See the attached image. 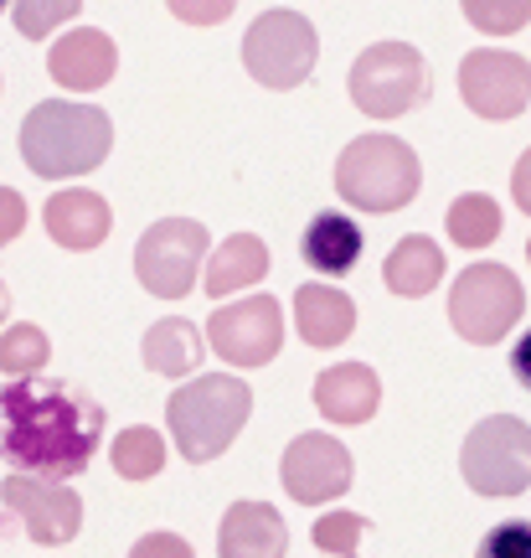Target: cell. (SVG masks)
Masks as SVG:
<instances>
[{
  "mask_svg": "<svg viewBox=\"0 0 531 558\" xmlns=\"http://www.w3.org/2000/svg\"><path fill=\"white\" fill-rule=\"evenodd\" d=\"M103 439V403L58 378H11L0 393V460L37 476H83Z\"/></svg>",
  "mask_w": 531,
  "mask_h": 558,
  "instance_id": "obj_1",
  "label": "cell"
},
{
  "mask_svg": "<svg viewBox=\"0 0 531 558\" xmlns=\"http://www.w3.org/2000/svg\"><path fill=\"white\" fill-rule=\"evenodd\" d=\"M109 145H114V124L99 104L47 99L21 124V160L41 181H73L99 171L109 160Z\"/></svg>",
  "mask_w": 531,
  "mask_h": 558,
  "instance_id": "obj_2",
  "label": "cell"
},
{
  "mask_svg": "<svg viewBox=\"0 0 531 558\" xmlns=\"http://www.w3.org/2000/svg\"><path fill=\"white\" fill-rule=\"evenodd\" d=\"M248 414H254V393H248L243 378H227V373L192 378L165 403V424L176 435V450L192 465H207V460L222 456L243 435Z\"/></svg>",
  "mask_w": 531,
  "mask_h": 558,
  "instance_id": "obj_3",
  "label": "cell"
},
{
  "mask_svg": "<svg viewBox=\"0 0 531 558\" xmlns=\"http://www.w3.org/2000/svg\"><path fill=\"white\" fill-rule=\"evenodd\" d=\"M418 166L413 145L397 135H356L341 160H335V192L351 202L356 213H397L418 197Z\"/></svg>",
  "mask_w": 531,
  "mask_h": 558,
  "instance_id": "obj_4",
  "label": "cell"
},
{
  "mask_svg": "<svg viewBox=\"0 0 531 558\" xmlns=\"http://www.w3.org/2000/svg\"><path fill=\"white\" fill-rule=\"evenodd\" d=\"M433 73L423 52L408 41H372L351 62V104L367 120H403L418 104H429Z\"/></svg>",
  "mask_w": 531,
  "mask_h": 558,
  "instance_id": "obj_5",
  "label": "cell"
},
{
  "mask_svg": "<svg viewBox=\"0 0 531 558\" xmlns=\"http://www.w3.org/2000/svg\"><path fill=\"white\" fill-rule=\"evenodd\" d=\"M459 476L474 497H521L531 486V424L516 414L480 418L465 435Z\"/></svg>",
  "mask_w": 531,
  "mask_h": 558,
  "instance_id": "obj_6",
  "label": "cell"
},
{
  "mask_svg": "<svg viewBox=\"0 0 531 558\" xmlns=\"http://www.w3.org/2000/svg\"><path fill=\"white\" fill-rule=\"evenodd\" d=\"M521 311H527V290L506 264H470L449 290V326L474 347L506 341Z\"/></svg>",
  "mask_w": 531,
  "mask_h": 558,
  "instance_id": "obj_7",
  "label": "cell"
},
{
  "mask_svg": "<svg viewBox=\"0 0 531 558\" xmlns=\"http://www.w3.org/2000/svg\"><path fill=\"white\" fill-rule=\"evenodd\" d=\"M320 58V37L310 16L299 11H263L243 37V68L254 73L263 88H299V83L316 73Z\"/></svg>",
  "mask_w": 531,
  "mask_h": 558,
  "instance_id": "obj_8",
  "label": "cell"
},
{
  "mask_svg": "<svg viewBox=\"0 0 531 558\" xmlns=\"http://www.w3.org/2000/svg\"><path fill=\"white\" fill-rule=\"evenodd\" d=\"M207 228L192 218H160L135 243V275L156 300H181L197 290L207 264Z\"/></svg>",
  "mask_w": 531,
  "mask_h": 558,
  "instance_id": "obj_9",
  "label": "cell"
},
{
  "mask_svg": "<svg viewBox=\"0 0 531 558\" xmlns=\"http://www.w3.org/2000/svg\"><path fill=\"white\" fill-rule=\"evenodd\" d=\"M207 341L222 362L233 367H263L279 357V341H284V311L274 295H254V300H233V305H217Z\"/></svg>",
  "mask_w": 531,
  "mask_h": 558,
  "instance_id": "obj_10",
  "label": "cell"
},
{
  "mask_svg": "<svg viewBox=\"0 0 531 558\" xmlns=\"http://www.w3.org/2000/svg\"><path fill=\"white\" fill-rule=\"evenodd\" d=\"M0 501L26 518V533L32 543H47V548H58V543H73L83 527V497L58 476H37V471H16V476L0 481Z\"/></svg>",
  "mask_w": 531,
  "mask_h": 558,
  "instance_id": "obj_11",
  "label": "cell"
},
{
  "mask_svg": "<svg viewBox=\"0 0 531 558\" xmlns=\"http://www.w3.org/2000/svg\"><path fill=\"white\" fill-rule=\"evenodd\" d=\"M459 94L480 120H516L531 104V62L501 47H474L459 62Z\"/></svg>",
  "mask_w": 531,
  "mask_h": 558,
  "instance_id": "obj_12",
  "label": "cell"
},
{
  "mask_svg": "<svg viewBox=\"0 0 531 558\" xmlns=\"http://www.w3.org/2000/svg\"><path fill=\"white\" fill-rule=\"evenodd\" d=\"M279 481H284V492L299 507H320V501L346 497L356 481L351 450L335 435H299L289 439V450L279 460Z\"/></svg>",
  "mask_w": 531,
  "mask_h": 558,
  "instance_id": "obj_13",
  "label": "cell"
},
{
  "mask_svg": "<svg viewBox=\"0 0 531 558\" xmlns=\"http://www.w3.org/2000/svg\"><path fill=\"white\" fill-rule=\"evenodd\" d=\"M119 68V47L109 32H94V26H78V32H67V37L52 41V52H47V73L58 88L67 94H94L103 83L114 78Z\"/></svg>",
  "mask_w": 531,
  "mask_h": 558,
  "instance_id": "obj_14",
  "label": "cell"
},
{
  "mask_svg": "<svg viewBox=\"0 0 531 558\" xmlns=\"http://www.w3.org/2000/svg\"><path fill=\"white\" fill-rule=\"evenodd\" d=\"M47 239L58 243V248H73V254H88V248H99L109 239V228H114V213H109V202L99 192H83V186H67L58 197H47Z\"/></svg>",
  "mask_w": 531,
  "mask_h": 558,
  "instance_id": "obj_15",
  "label": "cell"
},
{
  "mask_svg": "<svg viewBox=\"0 0 531 558\" xmlns=\"http://www.w3.org/2000/svg\"><path fill=\"white\" fill-rule=\"evenodd\" d=\"M382 403V383L367 362H341L316 378V409L331 424H367Z\"/></svg>",
  "mask_w": 531,
  "mask_h": 558,
  "instance_id": "obj_16",
  "label": "cell"
},
{
  "mask_svg": "<svg viewBox=\"0 0 531 558\" xmlns=\"http://www.w3.org/2000/svg\"><path fill=\"white\" fill-rule=\"evenodd\" d=\"M217 543L227 558H279L289 548V533H284V518L269 501H233Z\"/></svg>",
  "mask_w": 531,
  "mask_h": 558,
  "instance_id": "obj_17",
  "label": "cell"
},
{
  "mask_svg": "<svg viewBox=\"0 0 531 558\" xmlns=\"http://www.w3.org/2000/svg\"><path fill=\"white\" fill-rule=\"evenodd\" d=\"M295 326L310 347H341L356 331V305L335 284L310 279V284L295 290Z\"/></svg>",
  "mask_w": 531,
  "mask_h": 558,
  "instance_id": "obj_18",
  "label": "cell"
},
{
  "mask_svg": "<svg viewBox=\"0 0 531 558\" xmlns=\"http://www.w3.org/2000/svg\"><path fill=\"white\" fill-rule=\"evenodd\" d=\"M361 248H367V239H361V228L346 213H316L305 239H299V254H305V264L316 275H351Z\"/></svg>",
  "mask_w": 531,
  "mask_h": 558,
  "instance_id": "obj_19",
  "label": "cell"
},
{
  "mask_svg": "<svg viewBox=\"0 0 531 558\" xmlns=\"http://www.w3.org/2000/svg\"><path fill=\"white\" fill-rule=\"evenodd\" d=\"M263 275H269V248H263V239L233 233L227 243H217V254L207 259V269H201V284H207L212 300H227V295H237V290L258 284Z\"/></svg>",
  "mask_w": 531,
  "mask_h": 558,
  "instance_id": "obj_20",
  "label": "cell"
},
{
  "mask_svg": "<svg viewBox=\"0 0 531 558\" xmlns=\"http://www.w3.org/2000/svg\"><path fill=\"white\" fill-rule=\"evenodd\" d=\"M387 290L403 300H423L429 290H439V279H444V248L433 239H423V233H413V239H403L387 254Z\"/></svg>",
  "mask_w": 531,
  "mask_h": 558,
  "instance_id": "obj_21",
  "label": "cell"
},
{
  "mask_svg": "<svg viewBox=\"0 0 531 558\" xmlns=\"http://www.w3.org/2000/svg\"><path fill=\"white\" fill-rule=\"evenodd\" d=\"M145 367L150 373H160V378H186V373H197V362L207 357L201 352V331L192 326V320H156L150 331H145Z\"/></svg>",
  "mask_w": 531,
  "mask_h": 558,
  "instance_id": "obj_22",
  "label": "cell"
},
{
  "mask_svg": "<svg viewBox=\"0 0 531 558\" xmlns=\"http://www.w3.org/2000/svg\"><path fill=\"white\" fill-rule=\"evenodd\" d=\"M444 228H449V239L459 248H491L501 239V207L485 192H465V197L449 202V222Z\"/></svg>",
  "mask_w": 531,
  "mask_h": 558,
  "instance_id": "obj_23",
  "label": "cell"
},
{
  "mask_svg": "<svg viewBox=\"0 0 531 558\" xmlns=\"http://www.w3.org/2000/svg\"><path fill=\"white\" fill-rule=\"evenodd\" d=\"M109 460H114V471L124 481H150V476H160V465H165V439H160V429H150V424H135V429H124V435L114 439Z\"/></svg>",
  "mask_w": 531,
  "mask_h": 558,
  "instance_id": "obj_24",
  "label": "cell"
},
{
  "mask_svg": "<svg viewBox=\"0 0 531 558\" xmlns=\"http://www.w3.org/2000/svg\"><path fill=\"white\" fill-rule=\"evenodd\" d=\"M47 352H52L47 331L32 326V320H16V326L0 337V373H5V378H32V373L47 367Z\"/></svg>",
  "mask_w": 531,
  "mask_h": 558,
  "instance_id": "obj_25",
  "label": "cell"
},
{
  "mask_svg": "<svg viewBox=\"0 0 531 558\" xmlns=\"http://www.w3.org/2000/svg\"><path fill=\"white\" fill-rule=\"evenodd\" d=\"M465 21L485 37H511L531 21V0H459Z\"/></svg>",
  "mask_w": 531,
  "mask_h": 558,
  "instance_id": "obj_26",
  "label": "cell"
},
{
  "mask_svg": "<svg viewBox=\"0 0 531 558\" xmlns=\"http://www.w3.org/2000/svg\"><path fill=\"white\" fill-rule=\"evenodd\" d=\"M83 11V0H16L11 5V16H16V32L26 41H41L52 37L62 21H73Z\"/></svg>",
  "mask_w": 531,
  "mask_h": 558,
  "instance_id": "obj_27",
  "label": "cell"
},
{
  "mask_svg": "<svg viewBox=\"0 0 531 558\" xmlns=\"http://www.w3.org/2000/svg\"><path fill=\"white\" fill-rule=\"evenodd\" d=\"M361 533H367V518H361V512H331V518L316 522V548L351 558L356 543H361Z\"/></svg>",
  "mask_w": 531,
  "mask_h": 558,
  "instance_id": "obj_28",
  "label": "cell"
},
{
  "mask_svg": "<svg viewBox=\"0 0 531 558\" xmlns=\"http://www.w3.org/2000/svg\"><path fill=\"white\" fill-rule=\"evenodd\" d=\"M480 558H531V522H501L480 538Z\"/></svg>",
  "mask_w": 531,
  "mask_h": 558,
  "instance_id": "obj_29",
  "label": "cell"
},
{
  "mask_svg": "<svg viewBox=\"0 0 531 558\" xmlns=\"http://www.w3.org/2000/svg\"><path fill=\"white\" fill-rule=\"evenodd\" d=\"M171 5V16L186 21V26H222V21L233 16L237 0H165Z\"/></svg>",
  "mask_w": 531,
  "mask_h": 558,
  "instance_id": "obj_30",
  "label": "cell"
},
{
  "mask_svg": "<svg viewBox=\"0 0 531 558\" xmlns=\"http://www.w3.org/2000/svg\"><path fill=\"white\" fill-rule=\"evenodd\" d=\"M21 228H26V197L0 186V243H16Z\"/></svg>",
  "mask_w": 531,
  "mask_h": 558,
  "instance_id": "obj_31",
  "label": "cell"
},
{
  "mask_svg": "<svg viewBox=\"0 0 531 558\" xmlns=\"http://www.w3.org/2000/svg\"><path fill=\"white\" fill-rule=\"evenodd\" d=\"M135 554H139V558H145V554H176V558H192V543L176 538V533H156V538H139V543H135Z\"/></svg>",
  "mask_w": 531,
  "mask_h": 558,
  "instance_id": "obj_32",
  "label": "cell"
},
{
  "mask_svg": "<svg viewBox=\"0 0 531 558\" xmlns=\"http://www.w3.org/2000/svg\"><path fill=\"white\" fill-rule=\"evenodd\" d=\"M511 197H516V207L531 218V150L521 160H516V171H511Z\"/></svg>",
  "mask_w": 531,
  "mask_h": 558,
  "instance_id": "obj_33",
  "label": "cell"
},
{
  "mask_svg": "<svg viewBox=\"0 0 531 558\" xmlns=\"http://www.w3.org/2000/svg\"><path fill=\"white\" fill-rule=\"evenodd\" d=\"M511 378H516V383H521V388H527V393H531V331H527V337H521V341H516V347H511Z\"/></svg>",
  "mask_w": 531,
  "mask_h": 558,
  "instance_id": "obj_34",
  "label": "cell"
},
{
  "mask_svg": "<svg viewBox=\"0 0 531 558\" xmlns=\"http://www.w3.org/2000/svg\"><path fill=\"white\" fill-rule=\"evenodd\" d=\"M5 316H11V290L0 284V326H5Z\"/></svg>",
  "mask_w": 531,
  "mask_h": 558,
  "instance_id": "obj_35",
  "label": "cell"
},
{
  "mask_svg": "<svg viewBox=\"0 0 531 558\" xmlns=\"http://www.w3.org/2000/svg\"><path fill=\"white\" fill-rule=\"evenodd\" d=\"M5 5H11V0H0V11H5Z\"/></svg>",
  "mask_w": 531,
  "mask_h": 558,
  "instance_id": "obj_36",
  "label": "cell"
},
{
  "mask_svg": "<svg viewBox=\"0 0 531 558\" xmlns=\"http://www.w3.org/2000/svg\"><path fill=\"white\" fill-rule=\"evenodd\" d=\"M527 259H531V243H527Z\"/></svg>",
  "mask_w": 531,
  "mask_h": 558,
  "instance_id": "obj_37",
  "label": "cell"
}]
</instances>
